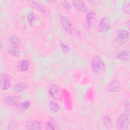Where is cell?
Segmentation results:
<instances>
[{"instance_id": "cell-1", "label": "cell", "mask_w": 130, "mask_h": 130, "mask_svg": "<svg viewBox=\"0 0 130 130\" xmlns=\"http://www.w3.org/2000/svg\"><path fill=\"white\" fill-rule=\"evenodd\" d=\"M60 20L63 29L68 34L72 35H80V32L76 29L72 23L70 21V20L66 16H60Z\"/></svg>"}, {"instance_id": "cell-2", "label": "cell", "mask_w": 130, "mask_h": 130, "mask_svg": "<svg viewBox=\"0 0 130 130\" xmlns=\"http://www.w3.org/2000/svg\"><path fill=\"white\" fill-rule=\"evenodd\" d=\"M91 68L92 70L95 73H100L103 71L105 66L103 59L99 56L93 57L91 61Z\"/></svg>"}, {"instance_id": "cell-3", "label": "cell", "mask_w": 130, "mask_h": 130, "mask_svg": "<svg viewBox=\"0 0 130 130\" xmlns=\"http://www.w3.org/2000/svg\"><path fill=\"white\" fill-rule=\"evenodd\" d=\"M129 119L126 113L121 114L117 120V128L120 130H126L129 126Z\"/></svg>"}, {"instance_id": "cell-4", "label": "cell", "mask_w": 130, "mask_h": 130, "mask_svg": "<svg viewBox=\"0 0 130 130\" xmlns=\"http://www.w3.org/2000/svg\"><path fill=\"white\" fill-rule=\"evenodd\" d=\"M129 34L128 31L125 29H119L117 31L116 41L120 44H123L128 42Z\"/></svg>"}, {"instance_id": "cell-5", "label": "cell", "mask_w": 130, "mask_h": 130, "mask_svg": "<svg viewBox=\"0 0 130 130\" xmlns=\"http://www.w3.org/2000/svg\"><path fill=\"white\" fill-rule=\"evenodd\" d=\"M111 28V20L108 17H104L101 19L99 25V31L101 33L108 31Z\"/></svg>"}, {"instance_id": "cell-6", "label": "cell", "mask_w": 130, "mask_h": 130, "mask_svg": "<svg viewBox=\"0 0 130 130\" xmlns=\"http://www.w3.org/2000/svg\"><path fill=\"white\" fill-rule=\"evenodd\" d=\"M0 86L2 90H7L10 87V77L6 73H3L0 78Z\"/></svg>"}, {"instance_id": "cell-7", "label": "cell", "mask_w": 130, "mask_h": 130, "mask_svg": "<svg viewBox=\"0 0 130 130\" xmlns=\"http://www.w3.org/2000/svg\"><path fill=\"white\" fill-rule=\"evenodd\" d=\"M4 102L8 106H16L19 104L20 98L14 95H7L4 99Z\"/></svg>"}, {"instance_id": "cell-8", "label": "cell", "mask_w": 130, "mask_h": 130, "mask_svg": "<svg viewBox=\"0 0 130 130\" xmlns=\"http://www.w3.org/2000/svg\"><path fill=\"white\" fill-rule=\"evenodd\" d=\"M25 127L27 129H41L42 128V123L38 120H29L26 122Z\"/></svg>"}, {"instance_id": "cell-9", "label": "cell", "mask_w": 130, "mask_h": 130, "mask_svg": "<svg viewBox=\"0 0 130 130\" xmlns=\"http://www.w3.org/2000/svg\"><path fill=\"white\" fill-rule=\"evenodd\" d=\"M60 91V87L56 85H51L49 89L50 95L55 100H57L59 99Z\"/></svg>"}, {"instance_id": "cell-10", "label": "cell", "mask_w": 130, "mask_h": 130, "mask_svg": "<svg viewBox=\"0 0 130 130\" xmlns=\"http://www.w3.org/2000/svg\"><path fill=\"white\" fill-rule=\"evenodd\" d=\"M73 6L77 10L82 13H86L87 11V7L82 1H74L72 2Z\"/></svg>"}, {"instance_id": "cell-11", "label": "cell", "mask_w": 130, "mask_h": 130, "mask_svg": "<svg viewBox=\"0 0 130 130\" xmlns=\"http://www.w3.org/2000/svg\"><path fill=\"white\" fill-rule=\"evenodd\" d=\"M116 58L124 61H128L130 59V51L128 50H124L116 54Z\"/></svg>"}, {"instance_id": "cell-12", "label": "cell", "mask_w": 130, "mask_h": 130, "mask_svg": "<svg viewBox=\"0 0 130 130\" xmlns=\"http://www.w3.org/2000/svg\"><path fill=\"white\" fill-rule=\"evenodd\" d=\"M120 83L118 80H114L111 82L108 86V90L110 92H115L119 90Z\"/></svg>"}, {"instance_id": "cell-13", "label": "cell", "mask_w": 130, "mask_h": 130, "mask_svg": "<svg viewBox=\"0 0 130 130\" xmlns=\"http://www.w3.org/2000/svg\"><path fill=\"white\" fill-rule=\"evenodd\" d=\"M27 87V84L24 82H21L16 84L14 88L13 91L16 93H19L24 91Z\"/></svg>"}, {"instance_id": "cell-14", "label": "cell", "mask_w": 130, "mask_h": 130, "mask_svg": "<svg viewBox=\"0 0 130 130\" xmlns=\"http://www.w3.org/2000/svg\"><path fill=\"white\" fill-rule=\"evenodd\" d=\"M95 16V13L93 11H90L89 12H88L86 15V26L87 27H89L92 21V20Z\"/></svg>"}, {"instance_id": "cell-15", "label": "cell", "mask_w": 130, "mask_h": 130, "mask_svg": "<svg viewBox=\"0 0 130 130\" xmlns=\"http://www.w3.org/2000/svg\"><path fill=\"white\" fill-rule=\"evenodd\" d=\"M8 51H9V53L13 56L17 57L19 55V50H18L17 47L16 46L13 45V46H10L8 48Z\"/></svg>"}, {"instance_id": "cell-16", "label": "cell", "mask_w": 130, "mask_h": 130, "mask_svg": "<svg viewBox=\"0 0 130 130\" xmlns=\"http://www.w3.org/2000/svg\"><path fill=\"white\" fill-rule=\"evenodd\" d=\"M30 4L32 6V7L35 8L36 10H38L39 11H40L43 13H46V11L44 9V8L43 7H42L38 3H36L34 1H31V2H30Z\"/></svg>"}, {"instance_id": "cell-17", "label": "cell", "mask_w": 130, "mask_h": 130, "mask_svg": "<svg viewBox=\"0 0 130 130\" xmlns=\"http://www.w3.org/2000/svg\"><path fill=\"white\" fill-rule=\"evenodd\" d=\"M10 42L14 46H17L20 44V40L19 38L15 36H11L9 39Z\"/></svg>"}, {"instance_id": "cell-18", "label": "cell", "mask_w": 130, "mask_h": 130, "mask_svg": "<svg viewBox=\"0 0 130 130\" xmlns=\"http://www.w3.org/2000/svg\"><path fill=\"white\" fill-rule=\"evenodd\" d=\"M49 108L51 112H56L58 110L59 107L57 103L53 101H50L49 103Z\"/></svg>"}, {"instance_id": "cell-19", "label": "cell", "mask_w": 130, "mask_h": 130, "mask_svg": "<svg viewBox=\"0 0 130 130\" xmlns=\"http://www.w3.org/2000/svg\"><path fill=\"white\" fill-rule=\"evenodd\" d=\"M29 62L27 60L22 61L19 65V68L22 71H26L28 69Z\"/></svg>"}, {"instance_id": "cell-20", "label": "cell", "mask_w": 130, "mask_h": 130, "mask_svg": "<svg viewBox=\"0 0 130 130\" xmlns=\"http://www.w3.org/2000/svg\"><path fill=\"white\" fill-rule=\"evenodd\" d=\"M103 121H104V123L105 125L108 129H110L112 127V121L109 117H108V116L104 117V118L103 119Z\"/></svg>"}, {"instance_id": "cell-21", "label": "cell", "mask_w": 130, "mask_h": 130, "mask_svg": "<svg viewBox=\"0 0 130 130\" xmlns=\"http://www.w3.org/2000/svg\"><path fill=\"white\" fill-rule=\"evenodd\" d=\"M130 2L129 1H126L123 3L122 6V10L125 13L127 14H130V6H129Z\"/></svg>"}, {"instance_id": "cell-22", "label": "cell", "mask_w": 130, "mask_h": 130, "mask_svg": "<svg viewBox=\"0 0 130 130\" xmlns=\"http://www.w3.org/2000/svg\"><path fill=\"white\" fill-rule=\"evenodd\" d=\"M56 125L55 123L51 119L48 120L46 124L47 129H56Z\"/></svg>"}, {"instance_id": "cell-23", "label": "cell", "mask_w": 130, "mask_h": 130, "mask_svg": "<svg viewBox=\"0 0 130 130\" xmlns=\"http://www.w3.org/2000/svg\"><path fill=\"white\" fill-rule=\"evenodd\" d=\"M30 105V101L27 100V101H25L22 102L20 104V108H21V110H24L27 109L28 108H29Z\"/></svg>"}, {"instance_id": "cell-24", "label": "cell", "mask_w": 130, "mask_h": 130, "mask_svg": "<svg viewBox=\"0 0 130 130\" xmlns=\"http://www.w3.org/2000/svg\"><path fill=\"white\" fill-rule=\"evenodd\" d=\"M36 18V16L34 13H30L27 16V21L30 25H32L33 21L35 20Z\"/></svg>"}, {"instance_id": "cell-25", "label": "cell", "mask_w": 130, "mask_h": 130, "mask_svg": "<svg viewBox=\"0 0 130 130\" xmlns=\"http://www.w3.org/2000/svg\"><path fill=\"white\" fill-rule=\"evenodd\" d=\"M60 4L64 8L67 9H71L72 8V5L67 1H60Z\"/></svg>"}, {"instance_id": "cell-26", "label": "cell", "mask_w": 130, "mask_h": 130, "mask_svg": "<svg viewBox=\"0 0 130 130\" xmlns=\"http://www.w3.org/2000/svg\"><path fill=\"white\" fill-rule=\"evenodd\" d=\"M61 48L64 53H68L70 51V47L65 44H61Z\"/></svg>"}, {"instance_id": "cell-27", "label": "cell", "mask_w": 130, "mask_h": 130, "mask_svg": "<svg viewBox=\"0 0 130 130\" xmlns=\"http://www.w3.org/2000/svg\"><path fill=\"white\" fill-rule=\"evenodd\" d=\"M124 109H125L126 114L127 115H129V102L128 100H127L125 101Z\"/></svg>"}]
</instances>
